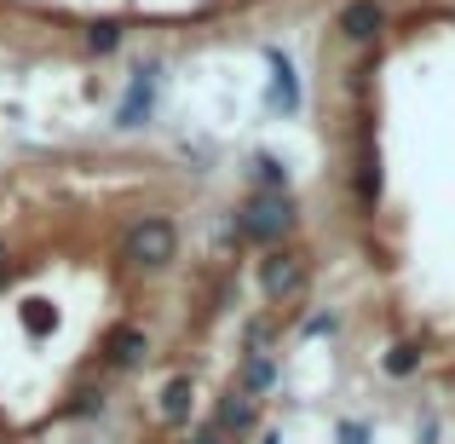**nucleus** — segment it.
I'll return each instance as SVG.
<instances>
[{
    "label": "nucleus",
    "instance_id": "4468645a",
    "mask_svg": "<svg viewBox=\"0 0 455 444\" xmlns=\"http://www.w3.org/2000/svg\"><path fill=\"white\" fill-rule=\"evenodd\" d=\"M116 46H122V29H116V23H92L87 29V52H116Z\"/></svg>",
    "mask_w": 455,
    "mask_h": 444
},
{
    "label": "nucleus",
    "instance_id": "ddd939ff",
    "mask_svg": "<svg viewBox=\"0 0 455 444\" xmlns=\"http://www.w3.org/2000/svg\"><path fill=\"white\" fill-rule=\"evenodd\" d=\"M421 341H398V346H387V358H380V369H387L392 381H403V375H415L421 369Z\"/></svg>",
    "mask_w": 455,
    "mask_h": 444
},
{
    "label": "nucleus",
    "instance_id": "a211bd4d",
    "mask_svg": "<svg viewBox=\"0 0 455 444\" xmlns=\"http://www.w3.org/2000/svg\"><path fill=\"white\" fill-rule=\"evenodd\" d=\"M0 278H6V243H0Z\"/></svg>",
    "mask_w": 455,
    "mask_h": 444
},
{
    "label": "nucleus",
    "instance_id": "f8f14e48",
    "mask_svg": "<svg viewBox=\"0 0 455 444\" xmlns=\"http://www.w3.org/2000/svg\"><path fill=\"white\" fill-rule=\"evenodd\" d=\"M248 179H254V190H289V167H283L271 150H259L254 162H248Z\"/></svg>",
    "mask_w": 455,
    "mask_h": 444
},
{
    "label": "nucleus",
    "instance_id": "423d86ee",
    "mask_svg": "<svg viewBox=\"0 0 455 444\" xmlns=\"http://www.w3.org/2000/svg\"><path fill=\"white\" fill-rule=\"evenodd\" d=\"M213 427H220L225 439L254 433V427H259V399H254V392H243V387H231L220 404H213Z\"/></svg>",
    "mask_w": 455,
    "mask_h": 444
},
{
    "label": "nucleus",
    "instance_id": "6ab92c4d",
    "mask_svg": "<svg viewBox=\"0 0 455 444\" xmlns=\"http://www.w3.org/2000/svg\"><path fill=\"white\" fill-rule=\"evenodd\" d=\"M450 381H455V375H450Z\"/></svg>",
    "mask_w": 455,
    "mask_h": 444
},
{
    "label": "nucleus",
    "instance_id": "39448f33",
    "mask_svg": "<svg viewBox=\"0 0 455 444\" xmlns=\"http://www.w3.org/2000/svg\"><path fill=\"white\" fill-rule=\"evenodd\" d=\"M334 29H340L352 46H369V41H380V29H387V6H380V0H346L340 18H334Z\"/></svg>",
    "mask_w": 455,
    "mask_h": 444
},
{
    "label": "nucleus",
    "instance_id": "f3484780",
    "mask_svg": "<svg viewBox=\"0 0 455 444\" xmlns=\"http://www.w3.org/2000/svg\"><path fill=\"white\" fill-rule=\"evenodd\" d=\"M421 444H438V422H421Z\"/></svg>",
    "mask_w": 455,
    "mask_h": 444
},
{
    "label": "nucleus",
    "instance_id": "9b49d317",
    "mask_svg": "<svg viewBox=\"0 0 455 444\" xmlns=\"http://www.w3.org/2000/svg\"><path fill=\"white\" fill-rule=\"evenodd\" d=\"M236 387L254 392V399H259V392H271V387H277V358H271V352H248L243 381H236Z\"/></svg>",
    "mask_w": 455,
    "mask_h": 444
},
{
    "label": "nucleus",
    "instance_id": "1a4fd4ad",
    "mask_svg": "<svg viewBox=\"0 0 455 444\" xmlns=\"http://www.w3.org/2000/svg\"><path fill=\"white\" fill-rule=\"evenodd\" d=\"M156 410H162L167 427H185L190 410H196V381H190V375H173V381L162 387V404H156Z\"/></svg>",
    "mask_w": 455,
    "mask_h": 444
},
{
    "label": "nucleus",
    "instance_id": "0eeeda50",
    "mask_svg": "<svg viewBox=\"0 0 455 444\" xmlns=\"http://www.w3.org/2000/svg\"><path fill=\"white\" fill-rule=\"evenodd\" d=\"M150 358V335L139 329V323H116L110 335H104V364L110 369H133Z\"/></svg>",
    "mask_w": 455,
    "mask_h": 444
},
{
    "label": "nucleus",
    "instance_id": "6e6552de",
    "mask_svg": "<svg viewBox=\"0 0 455 444\" xmlns=\"http://www.w3.org/2000/svg\"><path fill=\"white\" fill-rule=\"evenodd\" d=\"M150 110H156V69H139L133 87H127V99H122V116H116V127H139Z\"/></svg>",
    "mask_w": 455,
    "mask_h": 444
},
{
    "label": "nucleus",
    "instance_id": "f03ea898",
    "mask_svg": "<svg viewBox=\"0 0 455 444\" xmlns=\"http://www.w3.org/2000/svg\"><path fill=\"white\" fill-rule=\"evenodd\" d=\"M173 254H179V231L162 214H145V220H133L122 231V260L133 271H162V266H173Z\"/></svg>",
    "mask_w": 455,
    "mask_h": 444
},
{
    "label": "nucleus",
    "instance_id": "9d476101",
    "mask_svg": "<svg viewBox=\"0 0 455 444\" xmlns=\"http://www.w3.org/2000/svg\"><path fill=\"white\" fill-rule=\"evenodd\" d=\"M271 110H283V116L300 110V81H294V64L283 52H271Z\"/></svg>",
    "mask_w": 455,
    "mask_h": 444
},
{
    "label": "nucleus",
    "instance_id": "dca6fc26",
    "mask_svg": "<svg viewBox=\"0 0 455 444\" xmlns=\"http://www.w3.org/2000/svg\"><path fill=\"white\" fill-rule=\"evenodd\" d=\"M306 335H334V311H317V318L306 323Z\"/></svg>",
    "mask_w": 455,
    "mask_h": 444
},
{
    "label": "nucleus",
    "instance_id": "f257e3e1",
    "mask_svg": "<svg viewBox=\"0 0 455 444\" xmlns=\"http://www.w3.org/2000/svg\"><path fill=\"white\" fill-rule=\"evenodd\" d=\"M294 225H300V208H294L289 190H254V197L236 208V237L254 248H277L294 237Z\"/></svg>",
    "mask_w": 455,
    "mask_h": 444
},
{
    "label": "nucleus",
    "instance_id": "20e7f679",
    "mask_svg": "<svg viewBox=\"0 0 455 444\" xmlns=\"http://www.w3.org/2000/svg\"><path fill=\"white\" fill-rule=\"evenodd\" d=\"M352 190H357V208H375L380 202V145H375V127H357V162H352Z\"/></svg>",
    "mask_w": 455,
    "mask_h": 444
},
{
    "label": "nucleus",
    "instance_id": "7ed1b4c3",
    "mask_svg": "<svg viewBox=\"0 0 455 444\" xmlns=\"http://www.w3.org/2000/svg\"><path fill=\"white\" fill-rule=\"evenodd\" d=\"M306 278H311V266H306V254L300 248H266L259 254V295L271 300V306H283V300H294L306 289Z\"/></svg>",
    "mask_w": 455,
    "mask_h": 444
},
{
    "label": "nucleus",
    "instance_id": "2eb2a0df",
    "mask_svg": "<svg viewBox=\"0 0 455 444\" xmlns=\"http://www.w3.org/2000/svg\"><path fill=\"white\" fill-rule=\"evenodd\" d=\"M340 444H369V422H340Z\"/></svg>",
    "mask_w": 455,
    "mask_h": 444
}]
</instances>
